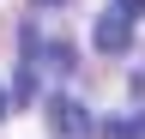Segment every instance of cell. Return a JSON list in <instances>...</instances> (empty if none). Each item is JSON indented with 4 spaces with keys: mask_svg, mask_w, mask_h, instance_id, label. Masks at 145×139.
<instances>
[{
    "mask_svg": "<svg viewBox=\"0 0 145 139\" xmlns=\"http://www.w3.org/2000/svg\"><path fill=\"white\" fill-rule=\"evenodd\" d=\"M48 133H54V139H85V133H91L85 103H79V97H54V103H48Z\"/></svg>",
    "mask_w": 145,
    "mask_h": 139,
    "instance_id": "6da1fadb",
    "label": "cell"
},
{
    "mask_svg": "<svg viewBox=\"0 0 145 139\" xmlns=\"http://www.w3.org/2000/svg\"><path fill=\"white\" fill-rule=\"evenodd\" d=\"M103 139H145V121H139V115H133V121L121 115V121H109V127H103Z\"/></svg>",
    "mask_w": 145,
    "mask_h": 139,
    "instance_id": "3957f363",
    "label": "cell"
},
{
    "mask_svg": "<svg viewBox=\"0 0 145 139\" xmlns=\"http://www.w3.org/2000/svg\"><path fill=\"white\" fill-rule=\"evenodd\" d=\"M115 12H121V18H139V12H145V0H115Z\"/></svg>",
    "mask_w": 145,
    "mask_h": 139,
    "instance_id": "277c9868",
    "label": "cell"
},
{
    "mask_svg": "<svg viewBox=\"0 0 145 139\" xmlns=\"http://www.w3.org/2000/svg\"><path fill=\"white\" fill-rule=\"evenodd\" d=\"M0 121H6V91H0Z\"/></svg>",
    "mask_w": 145,
    "mask_h": 139,
    "instance_id": "5b68a950",
    "label": "cell"
},
{
    "mask_svg": "<svg viewBox=\"0 0 145 139\" xmlns=\"http://www.w3.org/2000/svg\"><path fill=\"white\" fill-rule=\"evenodd\" d=\"M91 42L103 48V55H121L127 42H133V18H121V12H103L97 30H91Z\"/></svg>",
    "mask_w": 145,
    "mask_h": 139,
    "instance_id": "7a4b0ae2",
    "label": "cell"
}]
</instances>
